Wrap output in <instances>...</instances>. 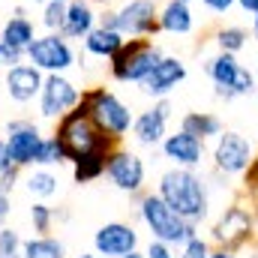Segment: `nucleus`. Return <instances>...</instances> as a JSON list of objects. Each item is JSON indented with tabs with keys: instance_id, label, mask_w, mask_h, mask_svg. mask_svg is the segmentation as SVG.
<instances>
[{
	"instance_id": "nucleus-36",
	"label": "nucleus",
	"mask_w": 258,
	"mask_h": 258,
	"mask_svg": "<svg viewBox=\"0 0 258 258\" xmlns=\"http://www.w3.org/2000/svg\"><path fill=\"white\" fill-rule=\"evenodd\" d=\"M144 255L147 258H177L174 255V246H168V243H162V240H153V237H150Z\"/></svg>"
},
{
	"instance_id": "nucleus-24",
	"label": "nucleus",
	"mask_w": 258,
	"mask_h": 258,
	"mask_svg": "<svg viewBox=\"0 0 258 258\" xmlns=\"http://www.w3.org/2000/svg\"><path fill=\"white\" fill-rule=\"evenodd\" d=\"M252 33L243 27V24H222L216 33H213V42L219 51H228V54H240L246 45H249Z\"/></svg>"
},
{
	"instance_id": "nucleus-50",
	"label": "nucleus",
	"mask_w": 258,
	"mask_h": 258,
	"mask_svg": "<svg viewBox=\"0 0 258 258\" xmlns=\"http://www.w3.org/2000/svg\"><path fill=\"white\" fill-rule=\"evenodd\" d=\"M180 3H189V6H192V3H198V0H180Z\"/></svg>"
},
{
	"instance_id": "nucleus-51",
	"label": "nucleus",
	"mask_w": 258,
	"mask_h": 258,
	"mask_svg": "<svg viewBox=\"0 0 258 258\" xmlns=\"http://www.w3.org/2000/svg\"><path fill=\"white\" fill-rule=\"evenodd\" d=\"M252 72H255V78H258V60H255V69H252Z\"/></svg>"
},
{
	"instance_id": "nucleus-6",
	"label": "nucleus",
	"mask_w": 258,
	"mask_h": 258,
	"mask_svg": "<svg viewBox=\"0 0 258 258\" xmlns=\"http://www.w3.org/2000/svg\"><path fill=\"white\" fill-rule=\"evenodd\" d=\"M216 249H231V252H240L246 249L249 243H255V216H252V207L234 201L228 204L219 219L210 225V237H207Z\"/></svg>"
},
{
	"instance_id": "nucleus-44",
	"label": "nucleus",
	"mask_w": 258,
	"mask_h": 258,
	"mask_svg": "<svg viewBox=\"0 0 258 258\" xmlns=\"http://www.w3.org/2000/svg\"><path fill=\"white\" fill-rule=\"evenodd\" d=\"M246 249H249V252H246V258H258V243H249Z\"/></svg>"
},
{
	"instance_id": "nucleus-25",
	"label": "nucleus",
	"mask_w": 258,
	"mask_h": 258,
	"mask_svg": "<svg viewBox=\"0 0 258 258\" xmlns=\"http://www.w3.org/2000/svg\"><path fill=\"white\" fill-rule=\"evenodd\" d=\"M21 258H66V246L51 234H36V237L24 240Z\"/></svg>"
},
{
	"instance_id": "nucleus-9",
	"label": "nucleus",
	"mask_w": 258,
	"mask_h": 258,
	"mask_svg": "<svg viewBox=\"0 0 258 258\" xmlns=\"http://www.w3.org/2000/svg\"><path fill=\"white\" fill-rule=\"evenodd\" d=\"M36 99H39V117L60 120L66 111H72L81 102V87H75L66 78V72H48Z\"/></svg>"
},
{
	"instance_id": "nucleus-37",
	"label": "nucleus",
	"mask_w": 258,
	"mask_h": 258,
	"mask_svg": "<svg viewBox=\"0 0 258 258\" xmlns=\"http://www.w3.org/2000/svg\"><path fill=\"white\" fill-rule=\"evenodd\" d=\"M210 15H228L234 6H237V0H198Z\"/></svg>"
},
{
	"instance_id": "nucleus-38",
	"label": "nucleus",
	"mask_w": 258,
	"mask_h": 258,
	"mask_svg": "<svg viewBox=\"0 0 258 258\" xmlns=\"http://www.w3.org/2000/svg\"><path fill=\"white\" fill-rule=\"evenodd\" d=\"M21 171H24V168H18V165H12L9 171H3V174H0V183H3V189H6V192H12V189H15V183H18V177H21Z\"/></svg>"
},
{
	"instance_id": "nucleus-16",
	"label": "nucleus",
	"mask_w": 258,
	"mask_h": 258,
	"mask_svg": "<svg viewBox=\"0 0 258 258\" xmlns=\"http://www.w3.org/2000/svg\"><path fill=\"white\" fill-rule=\"evenodd\" d=\"M93 249L102 258H120L138 249V231L129 222H105L93 234Z\"/></svg>"
},
{
	"instance_id": "nucleus-14",
	"label": "nucleus",
	"mask_w": 258,
	"mask_h": 258,
	"mask_svg": "<svg viewBox=\"0 0 258 258\" xmlns=\"http://www.w3.org/2000/svg\"><path fill=\"white\" fill-rule=\"evenodd\" d=\"M186 75H189V69H186V63H183L180 57L165 54L138 87H141V93L150 96V99H165L168 93H174V90L186 81Z\"/></svg>"
},
{
	"instance_id": "nucleus-30",
	"label": "nucleus",
	"mask_w": 258,
	"mask_h": 258,
	"mask_svg": "<svg viewBox=\"0 0 258 258\" xmlns=\"http://www.w3.org/2000/svg\"><path fill=\"white\" fill-rule=\"evenodd\" d=\"M54 210L45 204V201H33V207H30V225H33V231L36 234H48L51 231V225H54Z\"/></svg>"
},
{
	"instance_id": "nucleus-15",
	"label": "nucleus",
	"mask_w": 258,
	"mask_h": 258,
	"mask_svg": "<svg viewBox=\"0 0 258 258\" xmlns=\"http://www.w3.org/2000/svg\"><path fill=\"white\" fill-rule=\"evenodd\" d=\"M162 153L168 162L180 165V168H198L207 156V141H201L198 135L186 132V129H177V132H168L162 138Z\"/></svg>"
},
{
	"instance_id": "nucleus-11",
	"label": "nucleus",
	"mask_w": 258,
	"mask_h": 258,
	"mask_svg": "<svg viewBox=\"0 0 258 258\" xmlns=\"http://www.w3.org/2000/svg\"><path fill=\"white\" fill-rule=\"evenodd\" d=\"M105 177L114 183V189L126 195H141L144 189V180H147V168H144V159L138 153H132L126 147H114L108 153V162H105Z\"/></svg>"
},
{
	"instance_id": "nucleus-10",
	"label": "nucleus",
	"mask_w": 258,
	"mask_h": 258,
	"mask_svg": "<svg viewBox=\"0 0 258 258\" xmlns=\"http://www.w3.org/2000/svg\"><path fill=\"white\" fill-rule=\"evenodd\" d=\"M114 30H120L126 39L132 36H156L159 30V6L156 0H126L114 9Z\"/></svg>"
},
{
	"instance_id": "nucleus-46",
	"label": "nucleus",
	"mask_w": 258,
	"mask_h": 258,
	"mask_svg": "<svg viewBox=\"0 0 258 258\" xmlns=\"http://www.w3.org/2000/svg\"><path fill=\"white\" fill-rule=\"evenodd\" d=\"M120 258H147L144 252H138V249H132V252H126V255H120Z\"/></svg>"
},
{
	"instance_id": "nucleus-39",
	"label": "nucleus",
	"mask_w": 258,
	"mask_h": 258,
	"mask_svg": "<svg viewBox=\"0 0 258 258\" xmlns=\"http://www.w3.org/2000/svg\"><path fill=\"white\" fill-rule=\"evenodd\" d=\"M9 213H12V201H9V192H6V189H3V183H0V228L6 225Z\"/></svg>"
},
{
	"instance_id": "nucleus-41",
	"label": "nucleus",
	"mask_w": 258,
	"mask_h": 258,
	"mask_svg": "<svg viewBox=\"0 0 258 258\" xmlns=\"http://www.w3.org/2000/svg\"><path fill=\"white\" fill-rule=\"evenodd\" d=\"M237 9L246 15H258V0H237Z\"/></svg>"
},
{
	"instance_id": "nucleus-33",
	"label": "nucleus",
	"mask_w": 258,
	"mask_h": 258,
	"mask_svg": "<svg viewBox=\"0 0 258 258\" xmlns=\"http://www.w3.org/2000/svg\"><path fill=\"white\" fill-rule=\"evenodd\" d=\"M213 252V243L201 234H192L183 246H180V258H210Z\"/></svg>"
},
{
	"instance_id": "nucleus-1",
	"label": "nucleus",
	"mask_w": 258,
	"mask_h": 258,
	"mask_svg": "<svg viewBox=\"0 0 258 258\" xmlns=\"http://www.w3.org/2000/svg\"><path fill=\"white\" fill-rule=\"evenodd\" d=\"M156 192L192 225H201L210 216V186L207 177H201L195 168H180V165L168 168L159 177Z\"/></svg>"
},
{
	"instance_id": "nucleus-42",
	"label": "nucleus",
	"mask_w": 258,
	"mask_h": 258,
	"mask_svg": "<svg viewBox=\"0 0 258 258\" xmlns=\"http://www.w3.org/2000/svg\"><path fill=\"white\" fill-rule=\"evenodd\" d=\"M210 258H237V252H231V249H213Z\"/></svg>"
},
{
	"instance_id": "nucleus-13",
	"label": "nucleus",
	"mask_w": 258,
	"mask_h": 258,
	"mask_svg": "<svg viewBox=\"0 0 258 258\" xmlns=\"http://www.w3.org/2000/svg\"><path fill=\"white\" fill-rule=\"evenodd\" d=\"M171 111H174V108H171V102H168V96H165V99H156L153 108L135 114L132 129H129L132 138H135V144H141V147H156V144H162V138L168 135Z\"/></svg>"
},
{
	"instance_id": "nucleus-21",
	"label": "nucleus",
	"mask_w": 258,
	"mask_h": 258,
	"mask_svg": "<svg viewBox=\"0 0 258 258\" xmlns=\"http://www.w3.org/2000/svg\"><path fill=\"white\" fill-rule=\"evenodd\" d=\"M126 36L120 30H108V27H93L87 36H84V54L90 57H102V60H111L120 48H123Z\"/></svg>"
},
{
	"instance_id": "nucleus-49",
	"label": "nucleus",
	"mask_w": 258,
	"mask_h": 258,
	"mask_svg": "<svg viewBox=\"0 0 258 258\" xmlns=\"http://www.w3.org/2000/svg\"><path fill=\"white\" fill-rule=\"evenodd\" d=\"M24 3H45V0H24Z\"/></svg>"
},
{
	"instance_id": "nucleus-20",
	"label": "nucleus",
	"mask_w": 258,
	"mask_h": 258,
	"mask_svg": "<svg viewBox=\"0 0 258 258\" xmlns=\"http://www.w3.org/2000/svg\"><path fill=\"white\" fill-rule=\"evenodd\" d=\"M159 30L171 36H189L195 30L192 6L180 0H165V6H159Z\"/></svg>"
},
{
	"instance_id": "nucleus-52",
	"label": "nucleus",
	"mask_w": 258,
	"mask_h": 258,
	"mask_svg": "<svg viewBox=\"0 0 258 258\" xmlns=\"http://www.w3.org/2000/svg\"><path fill=\"white\" fill-rule=\"evenodd\" d=\"M60 3H69V0H60Z\"/></svg>"
},
{
	"instance_id": "nucleus-2",
	"label": "nucleus",
	"mask_w": 258,
	"mask_h": 258,
	"mask_svg": "<svg viewBox=\"0 0 258 258\" xmlns=\"http://www.w3.org/2000/svg\"><path fill=\"white\" fill-rule=\"evenodd\" d=\"M54 135L63 144L69 165L78 162V159H84V156H90V153H111L114 147H120L117 138L105 135L102 129L96 126V120L90 117V111H87L84 102H78L72 111H66L63 117L57 120Z\"/></svg>"
},
{
	"instance_id": "nucleus-53",
	"label": "nucleus",
	"mask_w": 258,
	"mask_h": 258,
	"mask_svg": "<svg viewBox=\"0 0 258 258\" xmlns=\"http://www.w3.org/2000/svg\"><path fill=\"white\" fill-rule=\"evenodd\" d=\"M255 198H258V195H255ZM255 198H252V201H255Z\"/></svg>"
},
{
	"instance_id": "nucleus-48",
	"label": "nucleus",
	"mask_w": 258,
	"mask_h": 258,
	"mask_svg": "<svg viewBox=\"0 0 258 258\" xmlns=\"http://www.w3.org/2000/svg\"><path fill=\"white\" fill-rule=\"evenodd\" d=\"M72 258H96V255H90V252H81V255H72Z\"/></svg>"
},
{
	"instance_id": "nucleus-35",
	"label": "nucleus",
	"mask_w": 258,
	"mask_h": 258,
	"mask_svg": "<svg viewBox=\"0 0 258 258\" xmlns=\"http://www.w3.org/2000/svg\"><path fill=\"white\" fill-rule=\"evenodd\" d=\"M243 195H249V198H255L258 195V153L252 156L249 168L243 171Z\"/></svg>"
},
{
	"instance_id": "nucleus-19",
	"label": "nucleus",
	"mask_w": 258,
	"mask_h": 258,
	"mask_svg": "<svg viewBox=\"0 0 258 258\" xmlns=\"http://www.w3.org/2000/svg\"><path fill=\"white\" fill-rule=\"evenodd\" d=\"M96 18H99V12L93 9V3H87V0H69L60 33H63L66 39H84L96 27Z\"/></svg>"
},
{
	"instance_id": "nucleus-40",
	"label": "nucleus",
	"mask_w": 258,
	"mask_h": 258,
	"mask_svg": "<svg viewBox=\"0 0 258 258\" xmlns=\"http://www.w3.org/2000/svg\"><path fill=\"white\" fill-rule=\"evenodd\" d=\"M9 168H12V162H9V150H6V141L0 138V174L9 171Z\"/></svg>"
},
{
	"instance_id": "nucleus-23",
	"label": "nucleus",
	"mask_w": 258,
	"mask_h": 258,
	"mask_svg": "<svg viewBox=\"0 0 258 258\" xmlns=\"http://www.w3.org/2000/svg\"><path fill=\"white\" fill-rule=\"evenodd\" d=\"M180 129L198 135L201 141H210V138H219V135H222L225 123H222L213 111H189V114L180 117Z\"/></svg>"
},
{
	"instance_id": "nucleus-29",
	"label": "nucleus",
	"mask_w": 258,
	"mask_h": 258,
	"mask_svg": "<svg viewBox=\"0 0 258 258\" xmlns=\"http://www.w3.org/2000/svg\"><path fill=\"white\" fill-rule=\"evenodd\" d=\"M39 15H42V18H39V24H42L45 30H51V33L57 30V33H60L63 18H66V3H60V0H45Z\"/></svg>"
},
{
	"instance_id": "nucleus-22",
	"label": "nucleus",
	"mask_w": 258,
	"mask_h": 258,
	"mask_svg": "<svg viewBox=\"0 0 258 258\" xmlns=\"http://www.w3.org/2000/svg\"><path fill=\"white\" fill-rule=\"evenodd\" d=\"M0 39L12 48H27L33 39H36V24L24 15V9H15L12 18H6V24L0 27Z\"/></svg>"
},
{
	"instance_id": "nucleus-34",
	"label": "nucleus",
	"mask_w": 258,
	"mask_h": 258,
	"mask_svg": "<svg viewBox=\"0 0 258 258\" xmlns=\"http://www.w3.org/2000/svg\"><path fill=\"white\" fill-rule=\"evenodd\" d=\"M24 63V51L21 48H12L0 39V69H9V66H18Z\"/></svg>"
},
{
	"instance_id": "nucleus-5",
	"label": "nucleus",
	"mask_w": 258,
	"mask_h": 258,
	"mask_svg": "<svg viewBox=\"0 0 258 258\" xmlns=\"http://www.w3.org/2000/svg\"><path fill=\"white\" fill-rule=\"evenodd\" d=\"M81 102L87 105L90 117L96 120V126L105 135H111L117 141H123L129 135L135 114L114 90H108V87H87V90H81Z\"/></svg>"
},
{
	"instance_id": "nucleus-31",
	"label": "nucleus",
	"mask_w": 258,
	"mask_h": 258,
	"mask_svg": "<svg viewBox=\"0 0 258 258\" xmlns=\"http://www.w3.org/2000/svg\"><path fill=\"white\" fill-rule=\"evenodd\" d=\"M21 249H24V240L15 228L3 225L0 228V258H21Z\"/></svg>"
},
{
	"instance_id": "nucleus-43",
	"label": "nucleus",
	"mask_w": 258,
	"mask_h": 258,
	"mask_svg": "<svg viewBox=\"0 0 258 258\" xmlns=\"http://www.w3.org/2000/svg\"><path fill=\"white\" fill-rule=\"evenodd\" d=\"M249 33H252V39L258 42V15H252V27H249Z\"/></svg>"
},
{
	"instance_id": "nucleus-18",
	"label": "nucleus",
	"mask_w": 258,
	"mask_h": 258,
	"mask_svg": "<svg viewBox=\"0 0 258 258\" xmlns=\"http://www.w3.org/2000/svg\"><path fill=\"white\" fill-rule=\"evenodd\" d=\"M240 66H243V63L237 60V54H228V51H216L213 57H207L204 72H207V78L213 81V93H216L219 99H225V102L237 99V96H234V90H231V84H234V78H237Z\"/></svg>"
},
{
	"instance_id": "nucleus-7",
	"label": "nucleus",
	"mask_w": 258,
	"mask_h": 258,
	"mask_svg": "<svg viewBox=\"0 0 258 258\" xmlns=\"http://www.w3.org/2000/svg\"><path fill=\"white\" fill-rule=\"evenodd\" d=\"M24 60L42 69L45 75L48 72H69L72 66H78V51H75L72 39H66L63 33L45 30L42 36L36 33V39L24 48Z\"/></svg>"
},
{
	"instance_id": "nucleus-27",
	"label": "nucleus",
	"mask_w": 258,
	"mask_h": 258,
	"mask_svg": "<svg viewBox=\"0 0 258 258\" xmlns=\"http://www.w3.org/2000/svg\"><path fill=\"white\" fill-rule=\"evenodd\" d=\"M24 186H27V192L36 195V198H51V195L57 192V186H60V180H57V174L51 171V168H42V165H36L27 177H24Z\"/></svg>"
},
{
	"instance_id": "nucleus-3",
	"label": "nucleus",
	"mask_w": 258,
	"mask_h": 258,
	"mask_svg": "<svg viewBox=\"0 0 258 258\" xmlns=\"http://www.w3.org/2000/svg\"><path fill=\"white\" fill-rule=\"evenodd\" d=\"M138 219L153 240H162L168 246H183L192 234H198V225L186 222L159 192H144L138 198Z\"/></svg>"
},
{
	"instance_id": "nucleus-17",
	"label": "nucleus",
	"mask_w": 258,
	"mask_h": 258,
	"mask_svg": "<svg viewBox=\"0 0 258 258\" xmlns=\"http://www.w3.org/2000/svg\"><path fill=\"white\" fill-rule=\"evenodd\" d=\"M42 81H45V72L24 60V63L9 66V69H6L3 87H6V93H9V99H12V102L27 105V102H33V99L39 96Z\"/></svg>"
},
{
	"instance_id": "nucleus-26",
	"label": "nucleus",
	"mask_w": 258,
	"mask_h": 258,
	"mask_svg": "<svg viewBox=\"0 0 258 258\" xmlns=\"http://www.w3.org/2000/svg\"><path fill=\"white\" fill-rule=\"evenodd\" d=\"M105 162H108V153H90V156L72 162V180L75 183H93V180L105 177Z\"/></svg>"
},
{
	"instance_id": "nucleus-32",
	"label": "nucleus",
	"mask_w": 258,
	"mask_h": 258,
	"mask_svg": "<svg viewBox=\"0 0 258 258\" xmlns=\"http://www.w3.org/2000/svg\"><path fill=\"white\" fill-rule=\"evenodd\" d=\"M231 90H234V96H237V99H240V96H252V93L258 90L255 72H252L249 66H240V72H237V78H234Z\"/></svg>"
},
{
	"instance_id": "nucleus-45",
	"label": "nucleus",
	"mask_w": 258,
	"mask_h": 258,
	"mask_svg": "<svg viewBox=\"0 0 258 258\" xmlns=\"http://www.w3.org/2000/svg\"><path fill=\"white\" fill-rule=\"evenodd\" d=\"M87 3H93V6H102V9H105V6H111L114 0H87Z\"/></svg>"
},
{
	"instance_id": "nucleus-8",
	"label": "nucleus",
	"mask_w": 258,
	"mask_h": 258,
	"mask_svg": "<svg viewBox=\"0 0 258 258\" xmlns=\"http://www.w3.org/2000/svg\"><path fill=\"white\" fill-rule=\"evenodd\" d=\"M213 168L225 177H243V171L249 168L255 150H252V141L240 132H231V129H222V135L213 141Z\"/></svg>"
},
{
	"instance_id": "nucleus-4",
	"label": "nucleus",
	"mask_w": 258,
	"mask_h": 258,
	"mask_svg": "<svg viewBox=\"0 0 258 258\" xmlns=\"http://www.w3.org/2000/svg\"><path fill=\"white\" fill-rule=\"evenodd\" d=\"M162 57H165L162 45H156L150 36H132V39L123 42V48L108 60V72L120 84H141Z\"/></svg>"
},
{
	"instance_id": "nucleus-12",
	"label": "nucleus",
	"mask_w": 258,
	"mask_h": 258,
	"mask_svg": "<svg viewBox=\"0 0 258 258\" xmlns=\"http://www.w3.org/2000/svg\"><path fill=\"white\" fill-rule=\"evenodd\" d=\"M3 141H6V150H9V162L18 165V168H30L33 159H36L42 132H39V126L33 120L18 117V120L6 123V138Z\"/></svg>"
},
{
	"instance_id": "nucleus-28",
	"label": "nucleus",
	"mask_w": 258,
	"mask_h": 258,
	"mask_svg": "<svg viewBox=\"0 0 258 258\" xmlns=\"http://www.w3.org/2000/svg\"><path fill=\"white\" fill-rule=\"evenodd\" d=\"M63 162H66V150H63V144H60V138L57 135H42L33 165L51 168V165H63Z\"/></svg>"
},
{
	"instance_id": "nucleus-47",
	"label": "nucleus",
	"mask_w": 258,
	"mask_h": 258,
	"mask_svg": "<svg viewBox=\"0 0 258 258\" xmlns=\"http://www.w3.org/2000/svg\"><path fill=\"white\" fill-rule=\"evenodd\" d=\"M252 216H255V234H258V198L252 201Z\"/></svg>"
}]
</instances>
